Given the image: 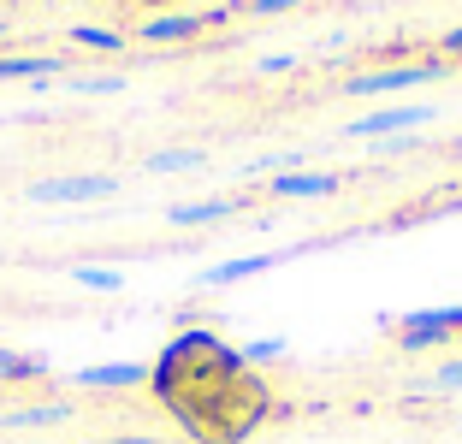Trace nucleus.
<instances>
[{
  "label": "nucleus",
  "mask_w": 462,
  "mask_h": 444,
  "mask_svg": "<svg viewBox=\"0 0 462 444\" xmlns=\"http://www.w3.org/2000/svg\"><path fill=\"white\" fill-rule=\"evenodd\" d=\"M415 125H433V107H374L350 125V136H397L415 131Z\"/></svg>",
  "instance_id": "obj_6"
},
{
  "label": "nucleus",
  "mask_w": 462,
  "mask_h": 444,
  "mask_svg": "<svg viewBox=\"0 0 462 444\" xmlns=\"http://www.w3.org/2000/svg\"><path fill=\"white\" fill-rule=\"evenodd\" d=\"M113 190H119V178H107V172H71V178H42V184H30V202H101Z\"/></svg>",
  "instance_id": "obj_4"
},
{
  "label": "nucleus",
  "mask_w": 462,
  "mask_h": 444,
  "mask_svg": "<svg viewBox=\"0 0 462 444\" xmlns=\"http://www.w3.org/2000/svg\"><path fill=\"white\" fill-rule=\"evenodd\" d=\"M297 6L302 0H231V13H261V18L267 13H297Z\"/></svg>",
  "instance_id": "obj_16"
},
{
  "label": "nucleus",
  "mask_w": 462,
  "mask_h": 444,
  "mask_svg": "<svg viewBox=\"0 0 462 444\" xmlns=\"http://www.w3.org/2000/svg\"><path fill=\"white\" fill-rule=\"evenodd\" d=\"M149 391L190 444H249L279 415L273 385L208 326H178L166 338V350L149 362Z\"/></svg>",
  "instance_id": "obj_1"
},
{
  "label": "nucleus",
  "mask_w": 462,
  "mask_h": 444,
  "mask_svg": "<svg viewBox=\"0 0 462 444\" xmlns=\"http://www.w3.org/2000/svg\"><path fill=\"white\" fill-rule=\"evenodd\" d=\"M231 6H219V13H149L143 24H136V42H149V48H166V42H196L202 30L226 24Z\"/></svg>",
  "instance_id": "obj_3"
},
{
  "label": "nucleus",
  "mask_w": 462,
  "mask_h": 444,
  "mask_svg": "<svg viewBox=\"0 0 462 444\" xmlns=\"http://www.w3.org/2000/svg\"><path fill=\"white\" fill-rule=\"evenodd\" d=\"M143 13H172V6H184V0H136Z\"/></svg>",
  "instance_id": "obj_20"
},
{
  "label": "nucleus",
  "mask_w": 462,
  "mask_h": 444,
  "mask_svg": "<svg viewBox=\"0 0 462 444\" xmlns=\"http://www.w3.org/2000/svg\"><path fill=\"white\" fill-rule=\"evenodd\" d=\"M78 391H125V385H149V362H101L71 374Z\"/></svg>",
  "instance_id": "obj_5"
},
{
  "label": "nucleus",
  "mask_w": 462,
  "mask_h": 444,
  "mask_svg": "<svg viewBox=\"0 0 462 444\" xmlns=\"http://www.w3.org/2000/svg\"><path fill=\"white\" fill-rule=\"evenodd\" d=\"M89 444H161V439H89Z\"/></svg>",
  "instance_id": "obj_22"
},
{
  "label": "nucleus",
  "mask_w": 462,
  "mask_h": 444,
  "mask_svg": "<svg viewBox=\"0 0 462 444\" xmlns=\"http://www.w3.org/2000/svg\"><path fill=\"white\" fill-rule=\"evenodd\" d=\"M433 391H462V362H445L433 374Z\"/></svg>",
  "instance_id": "obj_18"
},
{
  "label": "nucleus",
  "mask_w": 462,
  "mask_h": 444,
  "mask_svg": "<svg viewBox=\"0 0 462 444\" xmlns=\"http://www.w3.org/2000/svg\"><path fill=\"white\" fill-rule=\"evenodd\" d=\"M439 48H445L450 60H462V30H445V42H439Z\"/></svg>",
  "instance_id": "obj_19"
},
{
  "label": "nucleus",
  "mask_w": 462,
  "mask_h": 444,
  "mask_svg": "<svg viewBox=\"0 0 462 444\" xmlns=\"http://www.w3.org/2000/svg\"><path fill=\"white\" fill-rule=\"evenodd\" d=\"M71 415H78L71 403H30V409L0 415V427H60V421H71Z\"/></svg>",
  "instance_id": "obj_11"
},
{
  "label": "nucleus",
  "mask_w": 462,
  "mask_h": 444,
  "mask_svg": "<svg viewBox=\"0 0 462 444\" xmlns=\"http://www.w3.org/2000/svg\"><path fill=\"white\" fill-rule=\"evenodd\" d=\"M71 89H83V95H119L125 78H71Z\"/></svg>",
  "instance_id": "obj_17"
},
{
  "label": "nucleus",
  "mask_w": 462,
  "mask_h": 444,
  "mask_svg": "<svg viewBox=\"0 0 462 444\" xmlns=\"http://www.w3.org/2000/svg\"><path fill=\"white\" fill-rule=\"evenodd\" d=\"M445 71H450L445 60H409V66H374V71H362V78H344V89L350 95H397V89L445 78Z\"/></svg>",
  "instance_id": "obj_2"
},
{
  "label": "nucleus",
  "mask_w": 462,
  "mask_h": 444,
  "mask_svg": "<svg viewBox=\"0 0 462 444\" xmlns=\"http://www.w3.org/2000/svg\"><path fill=\"white\" fill-rule=\"evenodd\" d=\"M291 255H302V249H267V255H237V261H219V267H208V273H202V284L226 291V284H244V279H255V273L279 267V261H291Z\"/></svg>",
  "instance_id": "obj_7"
},
{
  "label": "nucleus",
  "mask_w": 462,
  "mask_h": 444,
  "mask_svg": "<svg viewBox=\"0 0 462 444\" xmlns=\"http://www.w3.org/2000/svg\"><path fill=\"white\" fill-rule=\"evenodd\" d=\"M13 367H18V356H13V350H0V379H13Z\"/></svg>",
  "instance_id": "obj_21"
},
{
  "label": "nucleus",
  "mask_w": 462,
  "mask_h": 444,
  "mask_svg": "<svg viewBox=\"0 0 462 444\" xmlns=\"http://www.w3.org/2000/svg\"><path fill=\"white\" fill-rule=\"evenodd\" d=\"M196 166H202V148H154L143 172H196Z\"/></svg>",
  "instance_id": "obj_13"
},
{
  "label": "nucleus",
  "mask_w": 462,
  "mask_h": 444,
  "mask_svg": "<svg viewBox=\"0 0 462 444\" xmlns=\"http://www.w3.org/2000/svg\"><path fill=\"white\" fill-rule=\"evenodd\" d=\"M66 36L78 42V48H89V54H119V48H125V36L107 30V24H71Z\"/></svg>",
  "instance_id": "obj_12"
},
{
  "label": "nucleus",
  "mask_w": 462,
  "mask_h": 444,
  "mask_svg": "<svg viewBox=\"0 0 462 444\" xmlns=\"http://www.w3.org/2000/svg\"><path fill=\"white\" fill-rule=\"evenodd\" d=\"M71 279H78L83 291H125V273H113V267H89V261H83V267H71Z\"/></svg>",
  "instance_id": "obj_14"
},
{
  "label": "nucleus",
  "mask_w": 462,
  "mask_h": 444,
  "mask_svg": "<svg viewBox=\"0 0 462 444\" xmlns=\"http://www.w3.org/2000/svg\"><path fill=\"white\" fill-rule=\"evenodd\" d=\"M285 356V338H255V344H244V362L261 367V362H279Z\"/></svg>",
  "instance_id": "obj_15"
},
{
  "label": "nucleus",
  "mask_w": 462,
  "mask_h": 444,
  "mask_svg": "<svg viewBox=\"0 0 462 444\" xmlns=\"http://www.w3.org/2000/svg\"><path fill=\"white\" fill-rule=\"evenodd\" d=\"M273 196L279 202H302V196H338L344 178L338 172H273Z\"/></svg>",
  "instance_id": "obj_8"
},
{
  "label": "nucleus",
  "mask_w": 462,
  "mask_h": 444,
  "mask_svg": "<svg viewBox=\"0 0 462 444\" xmlns=\"http://www.w3.org/2000/svg\"><path fill=\"white\" fill-rule=\"evenodd\" d=\"M60 71H66V66H60V60H48V54H6V60H0V83H13V78H60Z\"/></svg>",
  "instance_id": "obj_10"
},
{
  "label": "nucleus",
  "mask_w": 462,
  "mask_h": 444,
  "mask_svg": "<svg viewBox=\"0 0 462 444\" xmlns=\"http://www.w3.org/2000/svg\"><path fill=\"white\" fill-rule=\"evenodd\" d=\"M237 208H244L237 196H208V202H178V208H166V219L190 231V226H214V219H231Z\"/></svg>",
  "instance_id": "obj_9"
}]
</instances>
